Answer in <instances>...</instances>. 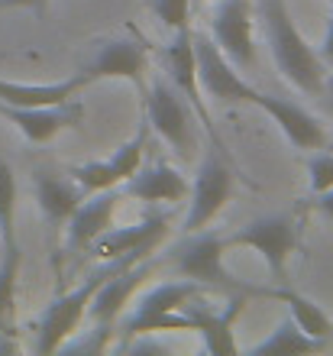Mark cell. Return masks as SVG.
Returning <instances> with one entry per match:
<instances>
[{
    "label": "cell",
    "instance_id": "obj_1",
    "mask_svg": "<svg viewBox=\"0 0 333 356\" xmlns=\"http://www.w3.org/2000/svg\"><path fill=\"white\" fill-rule=\"evenodd\" d=\"M259 19L266 29V42L278 72L304 94H320L327 78V62L311 42L298 33L285 0H259Z\"/></svg>",
    "mask_w": 333,
    "mask_h": 356
},
{
    "label": "cell",
    "instance_id": "obj_2",
    "mask_svg": "<svg viewBox=\"0 0 333 356\" xmlns=\"http://www.w3.org/2000/svg\"><path fill=\"white\" fill-rule=\"evenodd\" d=\"M146 120L149 127L181 156L191 159L197 146V127H195V107L185 101L165 75H156L146 91Z\"/></svg>",
    "mask_w": 333,
    "mask_h": 356
},
{
    "label": "cell",
    "instance_id": "obj_3",
    "mask_svg": "<svg viewBox=\"0 0 333 356\" xmlns=\"http://www.w3.org/2000/svg\"><path fill=\"white\" fill-rule=\"evenodd\" d=\"M223 253H227V243L220 234L197 230V234H188V240L175 250V269L181 272V279H191L204 289L211 285L230 295H266V289L243 285L236 275H230L223 266Z\"/></svg>",
    "mask_w": 333,
    "mask_h": 356
},
{
    "label": "cell",
    "instance_id": "obj_4",
    "mask_svg": "<svg viewBox=\"0 0 333 356\" xmlns=\"http://www.w3.org/2000/svg\"><path fill=\"white\" fill-rule=\"evenodd\" d=\"M223 243L256 250V253L266 259L272 279L282 285V282H285L288 259H291V253L298 250V227H295V220L285 214H266V217L250 220V224H243L236 234L223 236Z\"/></svg>",
    "mask_w": 333,
    "mask_h": 356
},
{
    "label": "cell",
    "instance_id": "obj_5",
    "mask_svg": "<svg viewBox=\"0 0 333 356\" xmlns=\"http://www.w3.org/2000/svg\"><path fill=\"white\" fill-rule=\"evenodd\" d=\"M111 272H117V269L111 266L107 272L88 275L81 285H74L72 291H62V295L42 311L39 327H36V353H58V350H62V343L78 330L81 318L88 314V305H91L94 291L101 289V282L107 279Z\"/></svg>",
    "mask_w": 333,
    "mask_h": 356
},
{
    "label": "cell",
    "instance_id": "obj_6",
    "mask_svg": "<svg viewBox=\"0 0 333 356\" xmlns=\"http://www.w3.org/2000/svg\"><path fill=\"white\" fill-rule=\"evenodd\" d=\"M195 42V62H197V81L201 91L213 101L223 104H256L259 101V88H252L246 78L240 75V68L220 52V46L213 42L207 33H191Z\"/></svg>",
    "mask_w": 333,
    "mask_h": 356
},
{
    "label": "cell",
    "instance_id": "obj_7",
    "mask_svg": "<svg viewBox=\"0 0 333 356\" xmlns=\"http://www.w3.org/2000/svg\"><path fill=\"white\" fill-rule=\"evenodd\" d=\"M233 195V169L227 165V159L220 156V146H211L207 156L197 165L195 185L188 191V214H185V234H197L211 224L213 217L223 211V204Z\"/></svg>",
    "mask_w": 333,
    "mask_h": 356
},
{
    "label": "cell",
    "instance_id": "obj_8",
    "mask_svg": "<svg viewBox=\"0 0 333 356\" xmlns=\"http://www.w3.org/2000/svg\"><path fill=\"white\" fill-rule=\"evenodd\" d=\"M94 56L81 65L78 75L94 85V81H107V78H123L133 81L136 88L146 85V68H149V49L143 39L133 36H111L94 42Z\"/></svg>",
    "mask_w": 333,
    "mask_h": 356
},
{
    "label": "cell",
    "instance_id": "obj_9",
    "mask_svg": "<svg viewBox=\"0 0 333 356\" xmlns=\"http://www.w3.org/2000/svg\"><path fill=\"white\" fill-rule=\"evenodd\" d=\"M162 75L185 94V101L195 107V117L201 120V127L207 130V136L213 140V146H220V136L213 130V120L207 113V104L201 97V81H197V62H195V42H191V29L172 33L165 46H162Z\"/></svg>",
    "mask_w": 333,
    "mask_h": 356
},
{
    "label": "cell",
    "instance_id": "obj_10",
    "mask_svg": "<svg viewBox=\"0 0 333 356\" xmlns=\"http://www.w3.org/2000/svg\"><path fill=\"white\" fill-rule=\"evenodd\" d=\"M165 234H168L165 217L149 214V217H143L139 224H130V227H107L88 250H91L94 259H104V263H113V259L139 263V259H146V256L165 240Z\"/></svg>",
    "mask_w": 333,
    "mask_h": 356
},
{
    "label": "cell",
    "instance_id": "obj_11",
    "mask_svg": "<svg viewBox=\"0 0 333 356\" xmlns=\"http://www.w3.org/2000/svg\"><path fill=\"white\" fill-rule=\"evenodd\" d=\"M146 133H149V120L139 123V130L133 133V140L120 143L117 149L111 152V159H94V162H81L72 169V178L84 188V195H94V191H107V188L123 185L133 172L143 165V156H146Z\"/></svg>",
    "mask_w": 333,
    "mask_h": 356
},
{
    "label": "cell",
    "instance_id": "obj_12",
    "mask_svg": "<svg viewBox=\"0 0 333 356\" xmlns=\"http://www.w3.org/2000/svg\"><path fill=\"white\" fill-rule=\"evenodd\" d=\"M211 39L236 68L256 65L252 46V0H220L211 17Z\"/></svg>",
    "mask_w": 333,
    "mask_h": 356
},
{
    "label": "cell",
    "instance_id": "obj_13",
    "mask_svg": "<svg viewBox=\"0 0 333 356\" xmlns=\"http://www.w3.org/2000/svg\"><path fill=\"white\" fill-rule=\"evenodd\" d=\"M0 117L13 123L26 136V143H49L65 127H78L81 104L74 97L65 104H52V107H10V104H0Z\"/></svg>",
    "mask_w": 333,
    "mask_h": 356
},
{
    "label": "cell",
    "instance_id": "obj_14",
    "mask_svg": "<svg viewBox=\"0 0 333 356\" xmlns=\"http://www.w3.org/2000/svg\"><path fill=\"white\" fill-rule=\"evenodd\" d=\"M152 269H156V263L146 256V259H139V263L127 266V269L111 272V275L101 282V289L94 291L91 305H88V314L94 318V324L111 327L113 321L123 314V305H130L133 291L143 285V279H146Z\"/></svg>",
    "mask_w": 333,
    "mask_h": 356
},
{
    "label": "cell",
    "instance_id": "obj_15",
    "mask_svg": "<svg viewBox=\"0 0 333 356\" xmlns=\"http://www.w3.org/2000/svg\"><path fill=\"white\" fill-rule=\"evenodd\" d=\"M201 295H195L191 301H185L181 305V311H185L188 318H191V324H195V330L204 337V350L213 356H230L236 353V340H233V321L240 318L243 311V298L246 295H233L230 298V308L223 311H213L211 305H204V301H197Z\"/></svg>",
    "mask_w": 333,
    "mask_h": 356
},
{
    "label": "cell",
    "instance_id": "obj_16",
    "mask_svg": "<svg viewBox=\"0 0 333 356\" xmlns=\"http://www.w3.org/2000/svg\"><path fill=\"white\" fill-rule=\"evenodd\" d=\"M256 107L278 123V130L285 133L288 143L298 149H324L327 146V133L320 120L311 111H304L301 104L288 101V97H275V94H259Z\"/></svg>",
    "mask_w": 333,
    "mask_h": 356
},
{
    "label": "cell",
    "instance_id": "obj_17",
    "mask_svg": "<svg viewBox=\"0 0 333 356\" xmlns=\"http://www.w3.org/2000/svg\"><path fill=\"white\" fill-rule=\"evenodd\" d=\"M188 191H191L188 178L168 162L139 165L123 181V195L133 197V201H146V204H178L188 197Z\"/></svg>",
    "mask_w": 333,
    "mask_h": 356
},
{
    "label": "cell",
    "instance_id": "obj_18",
    "mask_svg": "<svg viewBox=\"0 0 333 356\" xmlns=\"http://www.w3.org/2000/svg\"><path fill=\"white\" fill-rule=\"evenodd\" d=\"M117 201H120V195H117L113 188H107V191L88 195L81 204H78V211L68 217V250H72V253L88 250V246L111 227Z\"/></svg>",
    "mask_w": 333,
    "mask_h": 356
},
{
    "label": "cell",
    "instance_id": "obj_19",
    "mask_svg": "<svg viewBox=\"0 0 333 356\" xmlns=\"http://www.w3.org/2000/svg\"><path fill=\"white\" fill-rule=\"evenodd\" d=\"M33 191H36V204L49 227H65L68 217L84 201V188L74 178H62L42 169L33 172Z\"/></svg>",
    "mask_w": 333,
    "mask_h": 356
},
{
    "label": "cell",
    "instance_id": "obj_20",
    "mask_svg": "<svg viewBox=\"0 0 333 356\" xmlns=\"http://www.w3.org/2000/svg\"><path fill=\"white\" fill-rule=\"evenodd\" d=\"M81 88H88V81L81 75L52 81V85H23V81L0 78V104H10V107H52V104H65L72 97H78Z\"/></svg>",
    "mask_w": 333,
    "mask_h": 356
},
{
    "label": "cell",
    "instance_id": "obj_21",
    "mask_svg": "<svg viewBox=\"0 0 333 356\" xmlns=\"http://www.w3.org/2000/svg\"><path fill=\"white\" fill-rule=\"evenodd\" d=\"M266 295H268V298L285 301V305H288V318L295 321L307 337H314V340H327V337H330L333 321L327 318L324 311H320V305H314V301L304 298V295H298L295 289H285V285H278V289L266 291Z\"/></svg>",
    "mask_w": 333,
    "mask_h": 356
},
{
    "label": "cell",
    "instance_id": "obj_22",
    "mask_svg": "<svg viewBox=\"0 0 333 356\" xmlns=\"http://www.w3.org/2000/svg\"><path fill=\"white\" fill-rule=\"evenodd\" d=\"M19 263H23V250H19L17 240H13V243H3V253H0V334H13Z\"/></svg>",
    "mask_w": 333,
    "mask_h": 356
},
{
    "label": "cell",
    "instance_id": "obj_23",
    "mask_svg": "<svg viewBox=\"0 0 333 356\" xmlns=\"http://www.w3.org/2000/svg\"><path fill=\"white\" fill-rule=\"evenodd\" d=\"M324 347V340H314L307 337L304 330L298 327L291 318L278 321L275 330L268 334L262 343H256L252 347V353L256 356H282V353H314V350Z\"/></svg>",
    "mask_w": 333,
    "mask_h": 356
},
{
    "label": "cell",
    "instance_id": "obj_24",
    "mask_svg": "<svg viewBox=\"0 0 333 356\" xmlns=\"http://www.w3.org/2000/svg\"><path fill=\"white\" fill-rule=\"evenodd\" d=\"M204 285L191 279H178V282H165V285H159L152 289L149 295H143L139 301V308L133 314H162V311H181L185 301H191L195 295H201Z\"/></svg>",
    "mask_w": 333,
    "mask_h": 356
},
{
    "label": "cell",
    "instance_id": "obj_25",
    "mask_svg": "<svg viewBox=\"0 0 333 356\" xmlns=\"http://www.w3.org/2000/svg\"><path fill=\"white\" fill-rule=\"evenodd\" d=\"M156 330H195L191 318H188L185 311H162V314H133L127 321V337H143V334H156Z\"/></svg>",
    "mask_w": 333,
    "mask_h": 356
},
{
    "label": "cell",
    "instance_id": "obj_26",
    "mask_svg": "<svg viewBox=\"0 0 333 356\" xmlns=\"http://www.w3.org/2000/svg\"><path fill=\"white\" fill-rule=\"evenodd\" d=\"M17 175L7 159H0V234L3 243L17 240Z\"/></svg>",
    "mask_w": 333,
    "mask_h": 356
},
{
    "label": "cell",
    "instance_id": "obj_27",
    "mask_svg": "<svg viewBox=\"0 0 333 356\" xmlns=\"http://www.w3.org/2000/svg\"><path fill=\"white\" fill-rule=\"evenodd\" d=\"M146 10L168 33L191 29V0H146Z\"/></svg>",
    "mask_w": 333,
    "mask_h": 356
},
{
    "label": "cell",
    "instance_id": "obj_28",
    "mask_svg": "<svg viewBox=\"0 0 333 356\" xmlns=\"http://www.w3.org/2000/svg\"><path fill=\"white\" fill-rule=\"evenodd\" d=\"M307 175H311V191L320 195L327 188H333V156L330 152H317L307 162Z\"/></svg>",
    "mask_w": 333,
    "mask_h": 356
},
{
    "label": "cell",
    "instance_id": "obj_29",
    "mask_svg": "<svg viewBox=\"0 0 333 356\" xmlns=\"http://www.w3.org/2000/svg\"><path fill=\"white\" fill-rule=\"evenodd\" d=\"M49 7V0H0V10H33L36 17H42Z\"/></svg>",
    "mask_w": 333,
    "mask_h": 356
},
{
    "label": "cell",
    "instance_id": "obj_30",
    "mask_svg": "<svg viewBox=\"0 0 333 356\" xmlns=\"http://www.w3.org/2000/svg\"><path fill=\"white\" fill-rule=\"evenodd\" d=\"M317 52H320V58H324V62H330V65H333V0H330V26H327L324 42H320V49H317Z\"/></svg>",
    "mask_w": 333,
    "mask_h": 356
},
{
    "label": "cell",
    "instance_id": "obj_31",
    "mask_svg": "<svg viewBox=\"0 0 333 356\" xmlns=\"http://www.w3.org/2000/svg\"><path fill=\"white\" fill-rule=\"evenodd\" d=\"M314 207H317V211H320L324 217H330V220H333V188H327V191H320V195H317Z\"/></svg>",
    "mask_w": 333,
    "mask_h": 356
},
{
    "label": "cell",
    "instance_id": "obj_32",
    "mask_svg": "<svg viewBox=\"0 0 333 356\" xmlns=\"http://www.w3.org/2000/svg\"><path fill=\"white\" fill-rule=\"evenodd\" d=\"M320 97H324V107L333 113V75L324 78V91H320Z\"/></svg>",
    "mask_w": 333,
    "mask_h": 356
},
{
    "label": "cell",
    "instance_id": "obj_33",
    "mask_svg": "<svg viewBox=\"0 0 333 356\" xmlns=\"http://www.w3.org/2000/svg\"><path fill=\"white\" fill-rule=\"evenodd\" d=\"M0 253H3V234H0Z\"/></svg>",
    "mask_w": 333,
    "mask_h": 356
}]
</instances>
